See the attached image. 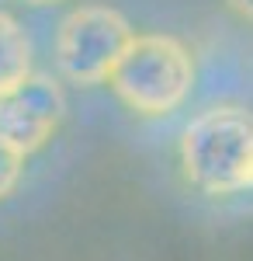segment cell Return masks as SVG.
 Here are the masks:
<instances>
[{
	"label": "cell",
	"mask_w": 253,
	"mask_h": 261,
	"mask_svg": "<svg viewBox=\"0 0 253 261\" xmlns=\"http://www.w3.org/2000/svg\"><path fill=\"white\" fill-rule=\"evenodd\" d=\"M187 181L205 195H236L253 188V115L236 105L201 112L180 136Z\"/></svg>",
	"instance_id": "obj_1"
},
{
	"label": "cell",
	"mask_w": 253,
	"mask_h": 261,
	"mask_svg": "<svg viewBox=\"0 0 253 261\" xmlns=\"http://www.w3.org/2000/svg\"><path fill=\"white\" fill-rule=\"evenodd\" d=\"M115 94L139 115H170L195 84L191 53L170 35H136L111 70Z\"/></svg>",
	"instance_id": "obj_2"
},
{
	"label": "cell",
	"mask_w": 253,
	"mask_h": 261,
	"mask_svg": "<svg viewBox=\"0 0 253 261\" xmlns=\"http://www.w3.org/2000/svg\"><path fill=\"white\" fill-rule=\"evenodd\" d=\"M136 39L129 21L115 7L104 4H87L77 7L62 21L56 39V60L59 70L73 84H101L111 77L121 53Z\"/></svg>",
	"instance_id": "obj_3"
},
{
	"label": "cell",
	"mask_w": 253,
	"mask_h": 261,
	"mask_svg": "<svg viewBox=\"0 0 253 261\" xmlns=\"http://www.w3.org/2000/svg\"><path fill=\"white\" fill-rule=\"evenodd\" d=\"M66 112L62 87L45 73H31L14 91L0 94V140L21 157L45 146Z\"/></svg>",
	"instance_id": "obj_4"
},
{
	"label": "cell",
	"mask_w": 253,
	"mask_h": 261,
	"mask_svg": "<svg viewBox=\"0 0 253 261\" xmlns=\"http://www.w3.org/2000/svg\"><path fill=\"white\" fill-rule=\"evenodd\" d=\"M31 77V42L18 21L0 11V94Z\"/></svg>",
	"instance_id": "obj_5"
},
{
	"label": "cell",
	"mask_w": 253,
	"mask_h": 261,
	"mask_svg": "<svg viewBox=\"0 0 253 261\" xmlns=\"http://www.w3.org/2000/svg\"><path fill=\"white\" fill-rule=\"evenodd\" d=\"M21 171H24V157L0 140V199H7V195L18 188Z\"/></svg>",
	"instance_id": "obj_6"
},
{
	"label": "cell",
	"mask_w": 253,
	"mask_h": 261,
	"mask_svg": "<svg viewBox=\"0 0 253 261\" xmlns=\"http://www.w3.org/2000/svg\"><path fill=\"white\" fill-rule=\"evenodd\" d=\"M229 7L236 14H243L246 21H253V0H229Z\"/></svg>",
	"instance_id": "obj_7"
},
{
	"label": "cell",
	"mask_w": 253,
	"mask_h": 261,
	"mask_svg": "<svg viewBox=\"0 0 253 261\" xmlns=\"http://www.w3.org/2000/svg\"><path fill=\"white\" fill-rule=\"evenodd\" d=\"M24 4H35V7H42V4H59V0H24Z\"/></svg>",
	"instance_id": "obj_8"
}]
</instances>
